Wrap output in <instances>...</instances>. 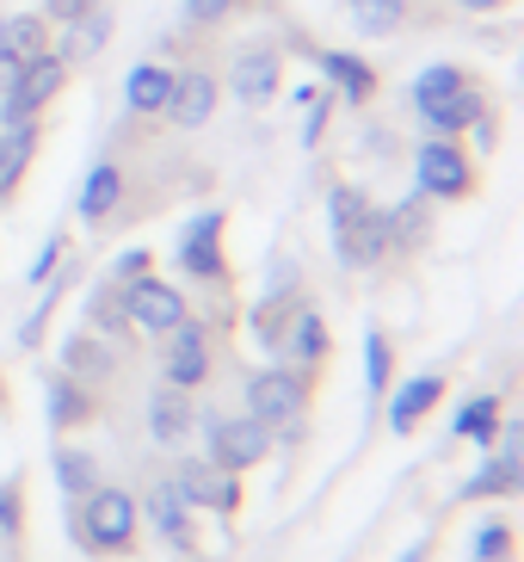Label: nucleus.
Wrapping results in <instances>:
<instances>
[{"instance_id":"obj_42","label":"nucleus","mask_w":524,"mask_h":562,"mask_svg":"<svg viewBox=\"0 0 524 562\" xmlns=\"http://www.w3.org/2000/svg\"><path fill=\"white\" fill-rule=\"evenodd\" d=\"M19 68H25V63H19V56H7V50H0V93H7V87L19 81Z\"/></svg>"},{"instance_id":"obj_7","label":"nucleus","mask_w":524,"mask_h":562,"mask_svg":"<svg viewBox=\"0 0 524 562\" xmlns=\"http://www.w3.org/2000/svg\"><path fill=\"white\" fill-rule=\"evenodd\" d=\"M117 303H124V322L143 334H173L185 322V297L167 279H130L117 284Z\"/></svg>"},{"instance_id":"obj_22","label":"nucleus","mask_w":524,"mask_h":562,"mask_svg":"<svg viewBox=\"0 0 524 562\" xmlns=\"http://www.w3.org/2000/svg\"><path fill=\"white\" fill-rule=\"evenodd\" d=\"M438 396H444V378H413V383H401V390H395V402H389V427H395V432H413L432 408H438Z\"/></svg>"},{"instance_id":"obj_19","label":"nucleus","mask_w":524,"mask_h":562,"mask_svg":"<svg viewBox=\"0 0 524 562\" xmlns=\"http://www.w3.org/2000/svg\"><path fill=\"white\" fill-rule=\"evenodd\" d=\"M167 87H173V68H161V63H136L130 75H124V112H130V117H161Z\"/></svg>"},{"instance_id":"obj_4","label":"nucleus","mask_w":524,"mask_h":562,"mask_svg":"<svg viewBox=\"0 0 524 562\" xmlns=\"http://www.w3.org/2000/svg\"><path fill=\"white\" fill-rule=\"evenodd\" d=\"M413 173H420V192L426 199H469L476 192V167H469V155L451 136H426L413 149Z\"/></svg>"},{"instance_id":"obj_8","label":"nucleus","mask_w":524,"mask_h":562,"mask_svg":"<svg viewBox=\"0 0 524 562\" xmlns=\"http://www.w3.org/2000/svg\"><path fill=\"white\" fill-rule=\"evenodd\" d=\"M278 81H284V50L278 44H241V50L229 56V93L241 105L278 100Z\"/></svg>"},{"instance_id":"obj_1","label":"nucleus","mask_w":524,"mask_h":562,"mask_svg":"<svg viewBox=\"0 0 524 562\" xmlns=\"http://www.w3.org/2000/svg\"><path fill=\"white\" fill-rule=\"evenodd\" d=\"M328 223H333V254L352 272H364V266H377L389 254L383 204H371V192H358V186H333L328 192Z\"/></svg>"},{"instance_id":"obj_9","label":"nucleus","mask_w":524,"mask_h":562,"mask_svg":"<svg viewBox=\"0 0 524 562\" xmlns=\"http://www.w3.org/2000/svg\"><path fill=\"white\" fill-rule=\"evenodd\" d=\"M216 75L210 68H185V75H173V87H167V105H161V117L173 124V131H204L210 124V112H216Z\"/></svg>"},{"instance_id":"obj_6","label":"nucleus","mask_w":524,"mask_h":562,"mask_svg":"<svg viewBox=\"0 0 524 562\" xmlns=\"http://www.w3.org/2000/svg\"><path fill=\"white\" fill-rule=\"evenodd\" d=\"M303 402H309L303 371L272 364V371H253V378H247V414H253L260 427H291L296 414H303Z\"/></svg>"},{"instance_id":"obj_40","label":"nucleus","mask_w":524,"mask_h":562,"mask_svg":"<svg viewBox=\"0 0 524 562\" xmlns=\"http://www.w3.org/2000/svg\"><path fill=\"white\" fill-rule=\"evenodd\" d=\"M328 112H333L328 100H309V131H303V149H315V143H321V131H328Z\"/></svg>"},{"instance_id":"obj_20","label":"nucleus","mask_w":524,"mask_h":562,"mask_svg":"<svg viewBox=\"0 0 524 562\" xmlns=\"http://www.w3.org/2000/svg\"><path fill=\"white\" fill-rule=\"evenodd\" d=\"M315 63H321V75H328L352 105H364L371 93H377V68L364 63V56H352V50H315Z\"/></svg>"},{"instance_id":"obj_18","label":"nucleus","mask_w":524,"mask_h":562,"mask_svg":"<svg viewBox=\"0 0 524 562\" xmlns=\"http://www.w3.org/2000/svg\"><path fill=\"white\" fill-rule=\"evenodd\" d=\"M192 427H197V414H192V402H185V390L161 383V390L148 396V432H155L161 446H180Z\"/></svg>"},{"instance_id":"obj_39","label":"nucleus","mask_w":524,"mask_h":562,"mask_svg":"<svg viewBox=\"0 0 524 562\" xmlns=\"http://www.w3.org/2000/svg\"><path fill=\"white\" fill-rule=\"evenodd\" d=\"M93 7H105V0H44V19H56V25H75V19L93 13Z\"/></svg>"},{"instance_id":"obj_15","label":"nucleus","mask_w":524,"mask_h":562,"mask_svg":"<svg viewBox=\"0 0 524 562\" xmlns=\"http://www.w3.org/2000/svg\"><path fill=\"white\" fill-rule=\"evenodd\" d=\"M136 513H148V526L161 531L167 544H192V507H185V495L180 488H173V482H155V488H148V501Z\"/></svg>"},{"instance_id":"obj_44","label":"nucleus","mask_w":524,"mask_h":562,"mask_svg":"<svg viewBox=\"0 0 524 562\" xmlns=\"http://www.w3.org/2000/svg\"><path fill=\"white\" fill-rule=\"evenodd\" d=\"M0 19H7V13H0Z\"/></svg>"},{"instance_id":"obj_29","label":"nucleus","mask_w":524,"mask_h":562,"mask_svg":"<svg viewBox=\"0 0 524 562\" xmlns=\"http://www.w3.org/2000/svg\"><path fill=\"white\" fill-rule=\"evenodd\" d=\"M493 432H500V402H493V396L463 402V414H457V439H476V446H493Z\"/></svg>"},{"instance_id":"obj_38","label":"nucleus","mask_w":524,"mask_h":562,"mask_svg":"<svg viewBox=\"0 0 524 562\" xmlns=\"http://www.w3.org/2000/svg\"><path fill=\"white\" fill-rule=\"evenodd\" d=\"M56 260H62V235H49L44 254L32 260V272H25V284H49V272H56Z\"/></svg>"},{"instance_id":"obj_24","label":"nucleus","mask_w":524,"mask_h":562,"mask_svg":"<svg viewBox=\"0 0 524 562\" xmlns=\"http://www.w3.org/2000/svg\"><path fill=\"white\" fill-rule=\"evenodd\" d=\"M383 223H389V248H420L426 241V229H432V211H426V192H408L401 204H389L383 211Z\"/></svg>"},{"instance_id":"obj_43","label":"nucleus","mask_w":524,"mask_h":562,"mask_svg":"<svg viewBox=\"0 0 524 562\" xmlns=\"http://www.w3.org/2000/svg\"><path fill=\"white\" fill-rule=\"evenodd\" d=\"M500 7H512V0H457V13H500Z\"/></svg>"},{"instance_id":"obj_37","label":"nucleus","mask_w":524,"mask_h":562,"mask_svg":"<svg viewBox=\"0 0 524 562\" xmlns=\"http://www.w3.org/2000/svg\"><path fill=\"white\" fill-rule=\"evenodd\" d=\"M253 334H260L265 347H284V310L278 303H265V310L253 315Z\"/></svg>"},{"instance_id":"obj_21","label":"nucleus","mask_w":524,"mask_h":562,"mask_svg":"<svg viewBox=\"0 0 524 562\" xmlns=\"http://www.w3.org/2000/svg\"><path fill=\"white\" fill-rule=\"evenodd\" d=\"M105 44H112V13H105V7H93V13H81L75 25H62V44H56V56L75 68V63H87V56H99Z\"/></svg>"},{"instance_id":"obj_2","label":"nucleus","mask_w":524,"mask_h":562,"mask_svg":"<svg viewBox=\"0 0 524 562\" xmlns=\"http://www.w3.org/2000/svg\"><path fill=\"white\" fill-rule=\"evenodd\" d=\"M68 538H81V550L112 557V550L136 544V501L124 488H93L81 495V513H68Z\"/></svg>"},{"instance_id":"obj_27","label":"nucleus","mask_w":524,"mask_h":562,"mask_svg":"<svg viewBox=\"0 0 524 562\" xmlns=\"http://www.w3.org/2000/svg\"><path fill=\"white\" fill-rule=\"evenodd\" d=\"M0 50L19 56V63H32V56H44V13H13V19H0Z\"/></svg>"},{"instance_id":"obj_25","label":"nucleus","mask_w":524,"mask_h":562,"mask_svg":"<svg viewBox=\"0 0 524 562\" xmlns=\"http://www.w3.org/2000/svg\"><path fill=\"white\" fill-rule=\"evenodd\" d=\"M284 347H291V359L303 364V371H315V364L328 359V322L315 310H296L291 328H284Z\"/></svg>"},{"instance_id":"obj_41","label":"nucleus","mask_w":524,"mask_h":562,"mask_svg":"<svg viewBox=\"0 0 524 562\" xmlns=\"http://www.w3.org/2000/svg\"><path fill=\"white\" fill-rule=\"evenodd\" d=\"M143 272H148V254H143V248H130L124 260H117V284H124V279H143Z\"/></svg>"},{"instance_id":"obj_17","label":"nucleus","mask_w":524,"mask_h":562,"mask_svg":"<svg viewBox=\"0 0 524 562\" xmlns=\"http://www.w3.org/2000/svg\"><path fill=\"white\" fill-rule=\"evenodd\" d=\"M117 204H124V167H117V161H99L93 173H87L81 199H75V216H81V223H105Z\"/></svg>"},{"instance_id":"obj_26","label":"nucleus","mask_w":524,"mask_h":562,"mask_svg":"<svg viewBox=\"0 0 524 562\" xmlns=\"http://www.w3.org/2000/svg\"><path fill=\"white\" fill-rule=\"evenodd\" d=\"M62 364H68V378H75V383H105L117 359H112V347H105V340H93V334H75V340L62 347Z\"/></svg>"},{"instance_id":"obj_36","label":"nucleus","mask_w":524,"mask_h":562,"mask_svg":"<svg viewBox=\"0 0 524 562\" xmlns=\"http://www.w3.org/2000/svg\"><path fill=\"white\" fill-rule=\"evenodd\" d=\"M93 328H99V334H117V328H124V303H117L112 291H99V297H93Z\"/></svg>"},{"instance_id":"obj_11","label":"nucleus","mask_w":524,"mask_h":562,"mask_svg":"<svg viewBox=\"0 0 524 562\" xmlns=\"http://www.w3.org/2000/svg\"><path fill=\"white\" fill-rule=\"evenodd\" d=\"M519 482H524V427L512 420V427H506V451L481 463L476 476H469V482L457 488V501H493V495H519Z\"/></svg>"},{"instance_id":"obj_10","label":"nucleus","mask_w":524,"mask_h":562,"mask_svg":"<svg viewBox=\"0 0 524 562\" xmlns=\"http://www.w3.org/2000/svg\"><path fill=\"white\" fill-rule=\"evenodd\" d=\"M173 488L185 495V507H210V513H235L241 507V488H235L229 470H216L210 458H185L173 470Z\"/></svg>"},{"instance_id":"obj_12","label":"nucleus","mask_w":524,"mask_h":562,"mask_svg":"<svg viewBox=\"0 0 524 562\" xmlns=\"http://www.w3.org/2000/svg\"><path fill=\"white\" fill-rule=\"evenodd\" d=\"M223 211H204V216H192V229L180 235V266L192 272V279H223L229 266H223Z\"/></svg>"},{"instance_id":"obj_13","label":"nucleus","mask_w":524,"mask_h":562,"mask_svg":"<svg viewBox=\"0 0 524 562\" xmlns=\"http://www.w3.org/2000/svg\"><path fill=\"white\" fill-rule=\"evenodd\" d=\"M204 378H210V347H204V328L185 315L180 328L167 334V383L173 390H197Z\"/></svg>"},{"instance_id":"obj_5","label":"nucleus","mask_w":524,"mask_h":562,"mask_svg":"<svg viewBox=\"0 0 524 562\" xmlns=\"http://www.w3.org/2000/svg\"><path fill=\"white\" fill-rule=\"evenodd\" d=\"M204 432H210V463H216V470H229V476H235V470H253V463L272 451V427H260L253 414H229V420L210 414Z\"/></svg>"},{"instance_id":"obj_33","label":"nucleus","mask_w":524,"mask_h":562,"mask_svg":"<svg viewBox=\"0 0 524 562\" xmlns=\"http://www.w3.org/2000/svg\"><path fill=\"white\" fill-rule=\"evenodd\" d=\"M235 13H241V0H185V25H197V32H216Z\"/></svg>"},{"instance_id":"obj_14","label":"nucleus","mask_w":524,"mask_h":562,"mask_svg":"<svg viewBox=\"0 0 524 562\" xmlns=\"http://www.w3.org/2000/svg\"><path fill=\"white\" fill-rule=\"evenodd\" d=\"M37 143H44L37 117H25V124H7V131H0V199H13V192H19L25 167L37 161Z\"/></svg>"},{"instance_id":"obj_31","label":"nucleus","mask_w":524,"mask_h":562,"mask_svg":"<svg viewBox=\"0 0 524 562\" xmlns=\"http://www.w3.org/2000/svg\"><path fill=\"white\" fill-rule=\"evenodd\" d=\"M87 420V390L75 378H49V427H75Z\"/></svg>"},{"instance_id":"obj_16","label":"nucleus","mask_w":524,"mask_h":562,"mask_svg":"<svg viewBox=\"0 0 524 562\" xmlns=\"http://www.w3.org/2000/svg\"><path fill=\"white\" fill-rule=\"evenodd\" d=\"M420 117H426V131H438V136H457V131H469V124H481V131H488V105H481L476 87H457V93H444V100L420 105Z\"/></svg>"},{"instance_id":"obj_28","label":"nucleus","mask_w":524,"mask_h":562,"mask_svg":"<svg viewBox=\"0 0 524 562\" xmlns=\"http://www.w3.org/2000/svg\"><path fill=\"white\" fill-rule=\"evenodd\" d=\"M457 87H469V75H463L457 63H432V68H420V75H413L408 100H413V112H420V105L444 100V93H457Z\"/></svg>"},{"instance_id":"obj_3","label":"nucleus","mask_w":524,"mask_h":562,"mask_svg":"<svg viewBox=\"0 0 524 562\" xmlns=\"http://www.w3.org/2000/svg\"><path fill=\"white\" fill-rule=\"evenodd\" d=\"M62 81H68V63L56 50L32 56V63L19 68V81L0 93V124H25V117H37L56 93H62Z\"/></svg>"},{"instance_id":"obj_32","label":"nucleus","mask_w":524,"mask_h":562,"mask_svg":"<svg viewBox=\"0 0 524 562\" xmlns=\"http://www.w3.org/2000/svg\"><path fill=\"white\" fill-rule=\"evenodd\" d=\"M389 371H395V352H389V340L371 328V334H364V390H371V402L389 390Z\"/></svg>"},{"instance_id":"obj_34","label":"nucleus","mask_w":524,"mask_h":562,"mask_svg":"<svg viewBox=\"0 0 524 562\" xmlns=\"http://www.w3.org/2000/svg\"><path fill=\"white\" fill-rule=\"evenodd\" d=\"M19 531V476H7L0 482V544Z\"/></svg>"},{"instance_id":"obj_30","label":"nucleus","mask_w":524,"mask_h":562,"mask_svg":"<svg viewBox=\"0 0 524 562\" xmlns=\"http://www.w3.org/2000/svg\"><path fill=\"white\" fill-rule=\"evenodd\" d=\"M56 482H62V495H93L99 488V463L87 451H56Z\"/></svg>"},{"instance_id":"obj_23","label":"nucleus","mask_w":524,"mask_h":562,"mask_svg":"<svg viewBox=\"0 0 524 562\" xmlns=\"http://www.w3.org/2000/svg\"><path fill=\"white\" fill-rule=\"evenodd\" d=\"M345 13H352V25L364 37H395V32H408L413 0H345Z\"/></svg>"},{"instance_id":"obj_35","label":"nucleus","mask_w":524,"mask_h":562,"mask_svg":"<svg viewBox=\"0 0 524 562\" xmlns=\"http://www.w3.org/2000/svg\"><path fill=\"white\" fill-rule=\"evenodd\" d=\"M506 550H512V531L506 526H488L476 538V562H506Z\"/></svg>"}]
</instances>
